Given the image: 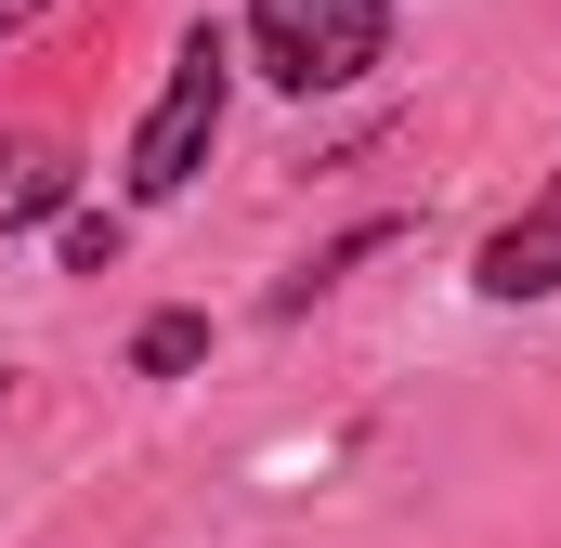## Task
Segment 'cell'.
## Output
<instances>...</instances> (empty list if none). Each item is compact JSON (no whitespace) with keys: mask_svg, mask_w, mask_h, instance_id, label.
<instances>
[{"mask_svg":"<svg viewBox=\"0 0 561 548\" xmlns=\"http://www.w3.org/2000/svg\"><path fill=\"white\" fill-rule=\"evenodd\" d=\"M392 236H405L392 209H379V222H353V236H327V249H313V262H300V274H287V287H275V313H313V300H327L340 274L366 262V249H392Z\"/></svg>","mask_w":561,"mask_h":548,"instance_id":"6","label":"cell"},{"mask_svg":"<svg viewBox=\"0 0 561 548\" xmlns=\"http://www.w3.org/2000/svg\"><path fill=\"white\" fill-rule=\"evenodd\" d=\"M0 406H13V379H0Z\"/></svg>","mask_w":561,"mask_h":548,"instance_id":"9","label":"cell"},{"mask_svg":"<svg viewBox=\"0 0 561 548\" xmlns=\"http://www.w3.org/2000/svg\"><path fill=\"white\" fill-rule=\"evenodd\" d=\"M79 209V157L53 132H0V236H39Z\"/></svg>","mask_w":561,"mask_h":548,"instance_id":"4","label":"cell"},{"mask_svg":"<svg viewBox=\"0 0 561 548\" xmlns=\"http://www.w3.org/2000/svg\"><path fill=\"white\" fill-rule=\"evenodd\" d=\"M53 236H66V274H118V249H131V222H118V209H66Z\"/></svg>","mask_w":561,"mask_h":548,"instance_id":"7","label":"cell"},{"mask_svg":"<svg viewBox=\"0 0 561 548\" xmlns=\"http://www.w3.org/2000/svg\"><path fill=\"white\" fill-rule=\"evenodd\" d=\"M222 105H236V26H183V53H170V79H157V105H144L131 157H118L131 209H170V196L209 170V144H222Z\"/></svg>","mask_w":561,"mask_h":548,"instance_id":"2","label":"cell"},{"mask_svg":"<svg viewBox=\"0 0 561 548\" xmlns=\"http://www.w3.org/2000/svg\"><path fill=\"white\" fill-rule=\"evenodd\" d=\"M39 13H53V0H0V53H13V39H26Z\"/></svg>","mask_w":561,"mask_h":548,"instance_id":"8","label":"cell"},{"mask_svg":"<svg viewBox=\"0 0 561 548\" xmlns=\"http://www.w3.org/2000/svg\"><path fill=\"white\" fill-rule=\"evenodd\" d=\"M183 366H209V313L196 300H170V313L131 327V379H183Z\"/></svg>","mask_w":561,"mask_h":548,"instance_id":"5","label":"cell"},{"mask_svg":"<svg viewBox=\"0 0 561 548\" xmlns=\"http://www.w3.org/2000/svg\"><path fill=\"white\" fill-rule=\"evenodd\" d=\"M470 287H483V300H549L561 287V170L536 183L523 222H496V236L470 249Z\"/></svg>","mask_w":561,"mask_h":548,"instance_id":"3","label":"cell"},{"mask_svg":"<svg viewBox=\"0 0 561 548\" xmlns=\"http://www.w3.org/2000/svg\"><path fill=\"white\" fill-rule=\"evenodd\" d=\"M236 66H262L287 105L353 92L392 66V0H249L236 13Z\"/></svg>","mask_w":561,"mask_h":548,"instance_id":"1","label":"cell"}]
</instances>
